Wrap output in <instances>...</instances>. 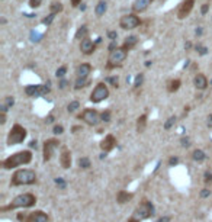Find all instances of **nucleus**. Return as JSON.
Masks as SVG:
<instances>
[{
  "label": "nucleus",
  "instance_id": "nucleus-16",
  "mask_svg": "<svg viewBox=\"0 0 212 222\" xmlns=\"http://www.w3.org/2000/svg\"><path fill=\"white\" fill-rule=\"evenodd\" d=\"M80 49H81V52H83L84 55H92V54L94 52V49H96V45L86 36V38L81 39V42H80Z\"/></svg>",
  "mask_w": 212,
  "mask_h": 222
},
{
  "label": "nucleus",
  "instance_id": "nucleus-36",
  "mask_svg": "<svg viewBox=\"0 0 212 222\" xmlns=\"http://www.w3.org/2000/svg\"><path fill=\"white\" fill-rule=\"evenodd\" d=\"M42 2H44V0H29V8L36 9V8H39L42 5Z\"/></svg>",
  "mask_w": 212,
  "mask_h": 222
},
{
  "label": "nucleus",
  "instance_id": "nucleus-9",
  "mask_svg": "<svg viewBox=\"0 0 212 222\" xmlns=\"http://www.w3.org/2000/svg\"><path fill=\"white\" fill-rule=\"evenodd\" d=\"M78 119H81V121H84L87 125H90V126H96L102 119H100V113L97 112L96 109H90V107H86L83 112L78 115Z\"/></svg>",
  "mask_w": 212,
  "mask_h": 222
},
{
  "label": "nucleus",
  "instance_id": "nucleus-54",
  "mask_svg": "<svg viewBox=\"0 0 212 222\" xmlns=\"http://www.w3.org/2000/svg\"><path fill=\"white\" fill-rule=\"evenodd\" d=\"M29 147L36 150V141H35V140H34V141H31V142H29Z\"/></svg>",
  "mask_w": 212,
  "mask_h": 222
},
{
  "label": "nucleus",
  "instance_id": "nucleus-6",
  "mask_svg": "<svg viewBox=\"0 0 212 222\" xmlns=\"http://www.w3.org/2000/svg\"><path fill=\"white\" fill-rule=\"evenodd\" d=\"M127 55H128V51L124 49L122 47H116L115 49L109 51V57H108V65L106 68L111 70V68H115V67H119L125 60H127Z\"/></svg>",
  "mask_w": 212,
  "mask_h": 222
},
{
  "label": "nucleus",
  "instance_id": "nucleus-38",
  "mask_svg": "<svg viewBox=\"0 0 212 222\" xmlns=\"http://www.w3.org/2000/svg\"><path fill=\"white\" fill-rule=\"evenodd\" d=\"M203 181H205L206 184L212 183V173H211V171H205V174H203Z\"/></svg>",
  "mask_w": 212,
  "mask_h": 222
},
{
  "label": "nucleus",
  "instance_id": "nucleus-29",
  "mask_svg": "<svg viewBox=\"0 0 212 222\" xmlns=\"http://www.w3.org/2000/svg\"><path fill=\"white\" fill-rule=\"evenodd\" d=\"M90 166H92V163H90V160H89L87 157H81V158L78 160V167H80V168L87 170V168H90Z\"/></svg>",
  "mask_w": 212,
  "mask_h": 222
},
{
  "label": "nucleus",
  "instance_id": "nucleus-17",
  "mask_svg": "<svg viewBox=\"0 0 212 222\" xmlns=\"http://www.w3.org/2000/svg\"><path fill=\"white\" fill-rule=\"evenodd\" d=\"M153 2H154V0H135L134 5H132V10L135 13H142V12H145L150 8V5Z\"/></svg>",
  "mask_w": 212,
  "mask_h": 222
},
{
  "label": "nucleus",
  "instance_id": "nucleus-32",
  "mask_svg": "<svg viewBox=\"0 0 212 222\" xmlns=\"http://www.w3.org/2000/svg\"><path fill=\"white\" fill-rule=\"evenodd\" d=\"M86 36H87V28H86V26H81V28L77 31V34H76V39H80V38L84 39Z\"/></svg>",
  "mask_w": 212,
  "mask_h": 222
},
{
  "label": "nucleus",
  "instance_id": "nucleus-21",
  "mask_svg": "<svg viewBox=\"0 0 212 222\" xmlns=\"http://www.w3.org/2000/svg\"><path fill=\"white\" fill-rule=\"evenodd\" d=\"M137 42H138V38H137L135 35H131V36L125 38V41H124V44H122V48L127 49V51H129V49H132V48L137 45Z\"/></svg>",
  "mask_w": 212,
  "mask_h": 222
},
{
  "label": "nucleus",
  "instance_id": "nucleus-42",
  "mask_svg": "<svg viewBox=\"0 0 212 222\" xmlns=\"http://www.w3.org/2000/svg\"><path fill=\"white\" fill-rule=\"evenodd\" d=\"M108 81H109L114 87H118V86H119V80H118V77H109Z\"/></svg>",
  "mask_w": 212,
  "mask_h": 222
},
{
  "label": "nucleus",
  "instance_id": "nucleus-33",
  "mask_svg": "<svg viewBox=\"0 0 212 222\" xmlns=\"http://www.w3.org/2000/svg\"><path fill=\"white\" fill-rule=\"evenodd\" d=\"M100 119L102 122H111V110H103V112L100 113Z\"/></svg>",
  "mask_w": 212,
  "mask_h": 222
},
{
  "label": "nucleus",
  "instance_id": "nucleus-40",
  "mask_svg": "<svg viewBox=\"0 0 212 222\" xmlns=\"http://www.w3.org/2000/svg\"><path fill=\"white\" fill-rule=\"evenodd\" d=\"M52 132H54L55 135H61V134L64 132V128H63V125H55V126H54V129H52Z\"/></svg>",
  "mask_w": 212,
  "mask_h": 222
},
{
  "label": "nucleus",
  "instance_id": "nucleus-11",
  "mask_svg": "<svg viewBox=\"0 0 212 222\" xmlns=\"http://www.w3.org/2000/svg\"><path fill=\"white\" fill-rule=\"evenodd\" d=\"M140 23H141V21H140V18H138L135 13H127V15L121 16V19H119V26H121L122 29H125V31L134 29V28H137Z\"/></svg>",
  "mask_w": 212,
  "mask_h": 222
},
{
  "label": "nucleus",
  "instance_id": "nucleus-23",
  "mask_svg": "<svg viewBox=\"0 0 212 222\" xmlns=\"http://www.w3.org/2000/svg\"><path fill=\"white\" fill-rule=\"evenodd\" d=\"M106 9H108V3H106L105 0H100V2L96 5V8H94V13H96V16L100 18L102 15H105Z\"/></svg>",
  "mask_w": 212,
  "mask_h": 222
},
{
  "label": "nucleus",
  "instance_id": "nucleus-47",
  "mask_svg": "<svg viewBox=\"0 0 212 222\" xmlns=\"http://www.w3.org/2000/svg\"><path fill=\"white\" fill-rule=\"evenodd\" d=\"M208 9H209V5H208V3H203L202 8H200V13H202V15H206Z\"/></svg>",
  "mask_w": 212,
  "mask_h": 222
},
{
  "label": "nucleus",
  "instance_id": "nucleus-56",
  "mask_svg": "<svg viewBox=\"0 0 212 222\" xmlns=\"http://www.w3.org/2000/svg\"><path fill=\"white\" fill-rule=\"evenodd\" d=\"M77 131H81V126H74L73 128V132H77Z\"/></svg>",
  "mask_w": 212,
  "mask_h": 222
},
{
  "label": "nucleus",
  "instance_id": "nucleus-48",
  "mask_svg": "<svg viewBox=\"0 0 212 222\" xmlns=\"http://www.w3.org/2000/svg\"><path fill=\"white\" fill-rule=\"evenodd\" d=\"M0 124H6V112H2L0 113Z\"/></svg>",
  "mask_w": 212,
  "mask_h": 222
},
{
  "label": "nucleus",
  "instance_id": "nucleus-34",
  "mask_svg": "<svg viewBox=\"0 0 212 222\" xmlns=\"http://www.w3.org/2000/svg\"><path fill=\"white\" fill-rule=\"evenodd\" d=\"M195 49H196V52H198L199 55H205V54L208 52V49H206V47H203L202 44H196V47H195Z\"/></svg>",
  "mask_w": 212,
  "mask_h": 222
},
{
  "label": "nucleus",
  "instance_id": "nucleus-14",
  "mask_svg": "<svg viewBox=\"0 0 212 222\" xmlns=\"http://www.w3.org/2000/svg\"><path fill=\"white\" fill-rule=\"evenodd\" d=\"M100 148L103 153H111L115 147H116V138L112 135V134H108L102 141H100Z\"/></svg>",
  "mask_w": 212,
  "mask_h": 222
},
{
  "label": "nucleus",
  "instance_id": "nucleus-55",
  "mask_svg": "<svg viewBox=\"0 0 212 222\" xmlns=\"http://www.w3.org/2000/svg\"><path fill=\"white\" fill-rule=\"evenodd\" d=\"M184 48H186V49H190V48H192V44H190V42L187 41V42L184 44Z\"/></svg>",
  "mask_w": 212,
  "mask_h": 222
},
{
  "label": "nucleus",
  "instance_id": "nucleus-26",
  "mask_svg": "<svg viewBox=\"0 0 212 222\" xmlns=\"http://www.w3.org/2000/svg\"><path fill=\"white\" fill-rule=\"evenodd\" d=\"M192 158H193L195 161H198V163H202V161L206 158V155H205V153H203L202 150H195V151L192 153Z\"/></svg>",
  "mask_w": 212,
  "mask_h": 222
},
{
  "label": "nucleus",
  "instance_id": "nucleus-46",
  "mask_svg": "<svg viewBox=\"0 0 212 222\" xmlns=\"http://www.w3.org/2000/svg\"><path fill=\"white\" fill-rule=\"evenodd\" d=\"M176 164H179V158H177V157H170V158H169V166L173 167V166H176Z\"/></svg>",
  "mask_w": 212,
  "mask_h": 222
},
{
  "label": "nucleus",
  "instance_id": "nucleus-43",
  "mask_svg": "<svg viewBox=\"0 0 212 222\" xmlns=\"http://www.w3.org/2000/svg\"><path fill=\"white\" fill-rule=\"evenodd\" d=\"M180 142H182V147H184V148L190 147V140H189L187 137H183V138L180 140Z\"/></svg>",
  "mask_w": 212,
  "mask_h": 222
},
{
  "label": "nucleus",
  "instance_id": "nucleus-24",
  "mask_svg": "<svg viewBox=\"0 0 212 222\" xmlns=\"http://www.w3.org/2000/svg\"><path fill=\"white\" fill-rule=\"evenodd\" d=\"M180 84H182V81H180L179 78L170 80L169 84H167V91H169V93H174V91H177V90L180 89Z\"/></svg>",
  "mask_w": 212,
  "mask_h": 222
},
{
  "label": "nucleus",
  "instance_id": "nucleus-49",
  "mask_svg": "<svg viewBox=\"0 0 212 222\" xmlns=\"http://www.w3.org/2000/svg\"><path fill=\"white\" fill-rule=\"evenodd\" d=\"M171 221V216H161L157 222H170Z\"/></svg>",
  "mask_w": 212,
  "mask_h": 222
},
{
  "label": "nucleus",
  "instance_id": "nucleus-13",
  "mask_svg": "<svg viewBox=\"0 0 212 222\" xmlns=\"http://www.w3.org/2000/svg\"><path fill=\"white\" fill-rule=\"evenodd\" d=\"M193 6H195V0H183L180 6L177 8V13H176L177 19H186L193 10Z\"/></svg>",
  "mask_w": 212,
  "mask_h": 222
},
{
  "label": "nucleus",
  "instance_id": "nucleus-12",
  "mask_svg": "<svg viewBox=\"0 0 212 222\" xmlns=\"http://www.w3.org/2000/svg\"><path fill=\"white\" fill-rule=\"evenodd\" d=\"M51 91V87L47 84H31L25 87V93L31 97H39V96H45Z\"/></svg>",
  "mask_w": 212,
  "mask_h": 222
},
{
  "label": "nucleus",
  "instance_id": "nucleus-8",
  "mask_svg": "<svg viewBox=\"0 0 212 222\" xmlns=\"http://www.w3.org/2000/svg\"><path fill=\"white\" fill-rule=\"evenodd\" d=\"M108 97H109V89L106 86V83H97L96 87L93 89L92 94H90V102L92 103H100Z\"/></svg>",
  "mask_w": 212,
  "mask_h": 222
},
{
  "label": "nucleus",
  "instance_id": "nucleus-41",
  "mask_svg": "<svg viewBox=\"0 0 212 222\" xmlns=\"http://www.w3.org/2000/svg\"><path fill=\"white\" fill-rule=\"evenodd\" d=\"M54 18H55V13H50V15H48V18H45V19L42 21V23H45V25H50V23L54 21Z\"/></svg>",
  "mask_w": 212,
  "mask_h": 222
},
{
  "label": "nucleus",
  "instance_id": "nucleus-50",
  "mask_svg": "<svg viewBox=\"0 0 212 222\" xmlns=\"http://www.w3.org/2000/svg\"><path fill=\"white\" fill-rule=\"evenodd\" d=\"M54 119H55V118H54V115H48V116H47V119H45V122H47V124H52V122H54Z\"/></svg>",
  "mask_w": 212,
  "mask_h": 222
},
{
  "label": "nucleus",
  "instance_id": "nucleus-5",
  "mask_svg": "<svg viewBox=\"0 0 212 222\" xmlns=\"http://www.w3.org/2000/svg\"><path fill=\"white\" fill-rule=\"evenodd\" d=\"M26 137H28L26 128H23V126L19 125V124H15V125L10 128L9 134H8L6 144H8V145H18V144H22V142L26 140Z\"/></svg>",
  "mask_w": 212,
  "mask_h": 222
},
{
  "label": "nucleus",
  "instance_id": "nucleus-19",
  "mask_svg": "<svg viewBox=\"0 0 212 222\" xmlns=\"http://www.w3.org/2000/svg\"><path fill=\"white\" fill-rule=\"evenodd\" d=\"M92 73V65L89 63H81L77 70H76V76L77 77H81V78H87V76Z\"/></svg>",
  "mask_w": 212,
  "mask_h": 222
},
{
  "label": "nucleus",
  "instance_id": "nucleus-51",
  "mask_svg": "<svg viewBox=\"0 0 212 222\" xmlns=\"http://www.w3.org/2000/svg\"><path fill=\"white\" fill-rule=\"evenodd\" d=\"M80 3H81V0H71V6L73 8H77Z\"/></svg>",
  "mask_w": 212,
  "mask_h": 222
},
{
  "label": "nucleus",
  "instance_id": "nucleus-45",
  "mask_svg": "<svg viewBox=\"0 0 212 222\" xmlns=\"http://www.w3.org/2000/svg\"><path fill=\"white\" fill-rule=\"evenodd\" d=\"M209 196H211V190H209V189H202V190H200V197H202V199L209 197Z\"/></svg>",
  "mask_w": 212,
  "mask_h": 222
},
{
  "label": "nucleus",
  "instance_id": "nucleus-27",
  "mask_svg": "<svg viewBox=\"0 0 212 222\" xmlns=\"http://www.w3.org/2000/svg\"><path fill=\"white\" fill-rule=\"evenodd\" d=\"M87 84H90V80L89 78H81V77H77L76 80V84H74V89H81V87H86Z\"/></svg>",
  "mask_w": 212,
  "mask_h": 222
},
{
  "label": "nucleus",
  "instance_id": "nucleus-28",
  "mask_svg": "<svg viewBox=\"0 0 212 222\" xmlns=\"http://www.w3.org/2000/svg\"><path fill=\"white\" fill-rule=\"evenodd\" d=\"M63 5L60 3V2H52L51 3V6H50V10H51V13H60V12H63Z\"/></svg>",
  "mask_w": 212,
  "mask_h": 222
},
{
  "label": "nucleus",
  "instance_id": "nucleus-35",
  "mask_svg": "<svg viewBox=\"0 0 212 222\" xmlns=\"http://www.w3.org/2000/svg\"><path fill=\"white\" fill-rule=\"evenodd\" d=\"M142 80H144V74H142V73H140V74L135 77V81H134V87H135V89H138V87L142 84Z\"/></svg>",
  "mask_w": 212,
  "mask_h": 222
},
{
  "label": "nucleus",
  "instance_id": "nucleus-31",
  "mask_svg": "<svg viewBox=\"0 0 212 222\" xmlns=\"http://www.w3.org/2000/svg\"><path fill=\"white\" fill-rule=\"evenodd\" d=\"M80 107V103L77 102V100H73V102H70L68 103V106H67V110L70 113H73V112H76V110Z\"/></svg>",
  "mask_w": 212,
  "mask_h": 222
},
{
  "label": "nucleus",
  "instance_id": "nucleus-2",
  "mask_svg": "<svg viewBox=\"0 0 212 222\" xmlns=\"http://www.w3.org/2000/svg\"><path fill=\"white\" fill-rule=\"evenodd\" d=\"M34 155L29 150H22V151H18V153H13L12 155H9L8 158L2 160L0 166L5 170H12V168H16L19 166H26L32 161Z\"/></svg>",
  "mask_w": 212,
  "mask_h": 222
},
{
  "label": "nucleus",
  "instance_id": "nucleus-3",
  "mask_svg": "<svg viewBox=\"0 0 212 222\" xmlns=\"http://www.w3.org/2000/svg\"><path fill=\"white\" fill-rule=\"evenodd\" d=\"M38 181V176L35 170L31 168H21L16 170L10 177V187H19V186H31Z\"/></svg>",
  "mask_w": 212,
  "mask_h": 222
},
{
  "label": "nucleus",
  "instance_id": "nucleus-1",
  "mask_svg": "<svg viewBox=\"0 0 212 222\" xmlns=\"http://www.w3.org/2000/svg\"><path fill=\"white\" fill-rule=\"evenodd\" d=\"M35 205H36V196L31 192H26V193H21L16 197H13L9 205L0 206V212H9V210H15V209H26V208H32Z\"/></svg>",
  "mask_w": 212,
  "mask_h": 222
},
{
  "label": "nucleus",
  "instance_id": "nucleus-15",
  "mask_svg": "<svg viewBox=\"0 0 212 222\" xmlns=\"http://www.w3.org/2000/svg\"><path fill=\"white\" fill-rule=\"evenodd\" d=\"M71 161H73V158H71V151L68 150V147H65V145H63L61 147V153H60V164H61V167L63 168H70L71 167Z\"/></svg>",
  "mask_w": 212,
  "mask_h": 222
},
{
  "label": "nucleus",
  "instance_id": "nucleus-18",
  "mask_svg": "<svg viewBox=\"0 0 212 222\" xmlns=\"http://www.w3.org/2000/svg\"><path fill=\"white\" fill-rule=\"evenodd\" d=\"M193 84H195V87L198 90H205L208 87V78H206V76L202 74V73H198L195 76V78H193Z\"/></svg>",
  "mask_w": 212,
  "mask_h": 222
},
{
  "label": "nucleus",
  "instance_id": "nucleus-10",
  "mask_svg": "<svg viewBox=\"0 0 212 222\" xmlns=\"http://www.w3.org/2000/svg\"><path fill=\"white\" fill-rule=\"evenodd\" d=\"M60 144L61 142L58 140H55V138H50V140H47L44 142V148H42V160H44V163H47V161H50L52 158V155H54L55 150L60 147Z\"/></svg>",
  "mask_w": 212,
  "mask_h": 222
},
{
  "label": "nucleus",
  "instance_id": "nucleus-52",
  "mask_svg": "<svg viewBox=\"0 0 212 222\" xmlns=\"http://www.w3.org/2000/svg\"><path fill=\"white\" fill-rule=\"evenodd\" d=\"M208 126L212 129V115H209V116H208Z\"/></svg>",
  "mask_w": 212,
  "mask_h": 222
},
{
  "label": "nucleus",
  "instance_id": "nucleus-30",
  "mask_svg": "<svg viewBox=\"0 0 212 222\" xmlns=\"http://www.w3.org/2000/svg\"><path fill=\"white\" fill-rule=\"evenodd\" d=\"M176 121H177V118H176L174 115H173V116H170V118H169V119H167V121L164 122V126H163V128H164L166 131H169V129H171V126H174V124H176Z\"/></svg>",
  "mask_w": 212,
  "mask_h": 222
},
{
  "label": "nucleus",
  "instance_id": "nucleus-20",
  "mask_svg": "<svg viewBox=\"0 0 212 222\" xmlns=\"http://www.w3.org/2000/svg\"><path fill=\"white\" fill-rule=\"evenodd\" d=\"M132 197H134V193H128L127 190H119V192L116 193V202H118L119 205L128 203L129 200H132Z\"/></svg>",
  "mask_w": 212,
  "mask_h": 222
},
{
  "label": "nucleus",
  "instance_id": "nucleus-39",
  "mask_svg": "<svg viewBox=\"0 0 212 222\" xmlns=\"http://www.w3.org/2000/svg\"><path fill=\"white\" fill-rule=\"evenodd\" d=\"M55 184H57L60 189H65V181H64L63 177H57V179H55Z\"/></svg>",
  "mask_w": 212,
  "mask_h": 222
},
{
  "label": "nucleus",
  "instance_id": "nucleus-44",
  "mask_svg": "<svg viewBox=\"0 0 212 222\" xmlns=\"http://www.w3.org/2000/svg\"><path fill=\"white\" fill-rule=\"evenodd\" d=\"M108 38H109L111 41H116V38H118L116 31H109V32H108Z\"/></svg>",
  "mask_w": 212,
  "mask_h": 222
},
{
  "label": "nucleus",
  "instance_id": "nucleus-57",
  "mask_svg": "<svg viewBox=\"0 0 212 222\" xmlns=\"http://www.w3.org/2000/svg\"><path fill=\"white\" fill-rule=\"evenodd\" d=\"M151 65V61H145V67H150Z\"/></svg>",
  "mask_w": 212,
  "mask_h": 222
},
{
  "label": "nucleus",
  "instance_id": "nucleus-25",
  "mask_svg": "<svg viewBox=\"0 0 212 222\" xmlns=\"http://www.w3.org/2000/svg\"><path fill=\"white\" fill-rule=\"evenodd\" d=\"M13 103H15L13 96H6V97H5V100H3V104H2V112H6V110H8L9 107H12V106H13Z\"/></svg>",
  "mask_w": 212,
  "mask_h": 222
},
{
  "label": "nucleus",
  "instance_id": "nucleus-37",
  "mask_svg": "<svg viewBox=\"0 0 212 222\" xmlns=\"http://www.w3.org/2000/svg\"><path fill=\"white\" fill-rule=\"evenodd\" d=\"M65 73H67V67H65V65H63V67H60V68L57 70L55 76H57V77H60V78H63Z\"/></svg>",
  "mask_w": 212,
  "mask_h": 222
},
{
  "label": "nucleus",
  "instance_id": "nucleus-7",
  "mask_svg": "<svg viewBox=\"0 0 212 222\" xmlns=\"http://www.w3.org/2000/svg\"><path fill=\"white\" fill-rule=\"evenodd\" d=\"M16 219L19 222H48L50 216H48L47 212L38 209V210H32V212H28V213H18Z\"/></svg>",
  "mask_w": 212,
  "mask_h": 222
},
{
  "label": "nucleus",
  "instance_id": "nucleus-22",
  "mask_svg": "<svg viewBox=\"0 0 212 222\" xmlns=\"http://www.w3.org/2000/svg\"><path fill=\"white\" fill-rule=\"evenodd\" d=\"M147 128V115H141L138 119H137V132L138 134H142Z\"/></svg>",
  "mask_w": 212,
  "mask_h": 222
},
{
  "label": "nucleus",
  "instance_id": "nucleus-53",
  "mask_svg": "<svg viewBox=\"0 0 212 222\" xmlns=\"http://www.w3.org/2000/svg\"><path fill=\"white\" fill-rule=\"evenodd\" d=\"M67 84H68V81H67V80H63V81L60 83V87H61V89H64Z\"/></svg>",
  "mask_w": 212,
  "mask_h": 222
},
{
  "label": "nucleus",
  "instance_id": "nucleus-4",
  "mask_svg": "<svg viewBox=\"0 0 212 222\" xmlns=\"http://www.w3.org/2000/svg\"><path fill=\"white\" fill-rule=\"evenodd\" d=\"M151 216H154V206L148 199H141V202L138 203V206L134 209V212L131 213V216L128 218L127 222H142L145 219H150Z\"/></svg>",
  "mask_w": 212,
  "mask_h": 222
}]
</instances>
